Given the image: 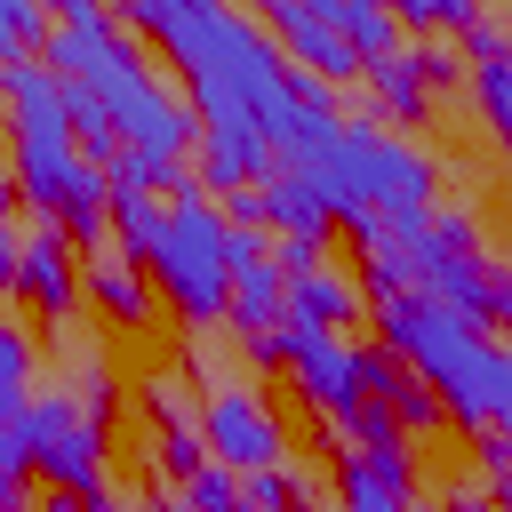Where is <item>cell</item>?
I'll list each match as a JSON object with an SVG mask.
<instances>
[{
  "mask_svg": "<svg viewBox=\"0 0 512 512\" xmlns=\"http://www.w3.org/2000/svg\"><path fill=\"white\" fill-rule=\"evenodd\" d=\"M384 344L440 392V408L456 424L512 432V352H488L472 320H456L448 304L408 288V296H384Z\"/></svg>",
  "mask_w": 512,
  "mask_h": 512,
  "instance_id": "1",
  "label": "cell"
},
{
  "mask_svg": "<svg viewBox=\"0 0 512 512\" xmlns=\"http://www.w3.org/2000/svg\"><path fill=\"white\" fill-rule=\"evenodd\" d=\"M224 208L184 176L176 184V200H168V216H160V240H152V256H144V272H152V288H160V304L184 320V328H216L224 312H232V264H224Z\"/></svg>",
  "mask_w": 512,
  "mask_h": 512,
  "instance_id": "2",
  "label": "cell"
},
{
  "mask_svg": "<svg viewBox=\"0 0 512 512\" xmlns=\"http://www.w3.org/2000/svg\"><path fill=\"white\" fill-rule=\"evenodd\" d=\"M24 432H32V472L56 496H72V504L104 496V424H88L72 392H32Z\"/></svg>",
  "mask_w": 512,
  "mask_h": 512,
  "instance_id": "3",
  "label": "cell"
},
{
  "mask_svg": "<svg viewBox=\"0 0 512 512\" xmlns=\"http://www.w3.org/2000/svg\"><path fill=\"white\" fill-rule=\"evenodd\" d=\"M200 440H208V464L224 472H280L288 464V432L272 416V400L248 384V376H216L208 400H200Z\"/></svg>",
  "mask_w": 512,
  "mask_h": 512,
  "instance_id": "4",
  "label": "cell"
},
{
  "mask_svg": "<svg viewBox=\"0 0 512 512\" xmlns=\"http://www.w3.org/2000/svg\"><path fill=\"white\" fill-rule=\"evenodd\" d=\"M280 344H288L296 392H304L328 424H352V416L368 408V352H352V344L328 336V328H296V320H280Z\"/></svg>",
  "mask_w": 512,
  "mask_h": 512,
  "instance_id": "5",
  "label": "cell"
},
{
  "mask_svg": "<svg viewBox=\"0 0 512 512\" xmlns=\"http://www.w3.org/2000/svg\"><path fill=\"white\" fill-rule=\"evenodd\" d=\"M256 24L272 32V48H288V72H312V80H328V88H344V80L368 72V64L352 56V40L336 32V0H272Z\"/></svg>",
  "mask_w": 512,
  "mask_h": 512,
  "instance_id": "6",
  "label": "cell"
},
{
  "mask_svg": "<svg viewBox=\"0 0 512 512\" xmlns=\"http://www.w3.org/2000/svg\"><path fill=\"white\" fill-rule=\"evenodd\" d=\"M272 144L264 136H248V128H200V144H192V184L200 192H256V184H272Z\"/></svg>",
  "mask_w": 512,
  "mask_h": 512,
  "instance_id": "7",
  "label": "cell"
},
{
  "mask_svg": "<svg viewBox=\"0 0 512 512\" xmlns=\"http://www.w3.org/2000/svg\"><path fill=\"white\" fill-rule=\"evenodd\" d=\"M16 296H24L32 312H48V320H72V304H80V256H72V240H64L56 224H32V232H24Z\"/></svg>",
  "mask_w": 512,
  "mask_h": 512,
  "instance_id": "8",
  "label": "cell"
},
{
  "mask_svg": "<svg viewBox=\"0 0 512 512\" xmlns=\"http://www.w3.org/2000/svg\"><path fill=\"white\" fill-rule=\"evenodd\" d=\"M80 296L112 320V328H144L152 320V272L128 256V248H96V256H80Z\"/></svg>",
  "mask_w": 512,
  "mask_h": 512,
  "instance_id": "9",
  "label": "cell"
},
{
  "mask_svg": "<svg viewBox=\"0 0 512 512\" xmlns=\"http://www.w3.org/2000/svg\"><path fill=\"white\" fill-rule=\"evenodd\" d=\"M256 224H264V232H288V240H320V248H328V232H336L328 200H320L296 168H272V184H256Z\"/></svg>",
  "mask_w": 512,
  "mask_h": 512,
  "instance_id": "10",
  "label": "cell"
},
{
  "mask_svg": "<svg viewBox=\"0 0 512 512\" xmlns=\"http://www.w3.org/2000/svg\"><path fill=\"white\" fill-rule=\"evenodd\" d=\"M360 312V288L344 280V272H328V264H312V272H288V312L280 320H296V328H344Z\"/></svg>",
  "mask_w": 512,
  "mask_h": 512,
  "instance_id": "11",
  "label": "cell"
},
{
  "mask_svg": "<svg viewBox=\"0 0 512 512\" xmlns=\"http://www.w3.org/2000/svg\"><path fill=\"white\" fill-rule=\"evenodd\" d=\"M336 32L352 40V56L376 72V64H392L400 48H408V32H400V16L392 8H368V0H336Z\"/></svg>",
  "mask_w": 512,
  "mask_h": 512,
  "instance_id": "12",
  "label": "cell"
},
{
  "mask_svg": "<svg viewBox=\"0 0 512 512\" xmlns=\"http://www.w3.org/2000/svg\"><path fill=\"white\" fill-rule=\"evenodd\" d=\"M64 120H72V144H80V160H96V168L112 176V160H120L128 144H120L112 112H104V104H96V96H88L80 80H64Z\"/></svg>",
  "mask_w": 512,
  "mask_h": 512,
  "instance_id": "13",
  "label": "cell"
},
{
  "mask_svg": "<svg viewBox=\"0 0 512 512\" xmlns=\"http://www.w3.org/2000/svg\"><path fill=\"white\" fill-rule=\"evenodd\" d=\"M472 96H480V112H488V128H496V144H504V160H512V48L472 64Z\"/></svg>",
  "mask_w": 512,
  "mask_h": 512,
  "instance_id": "14",
  "label": "cell"
},
{
  "mask_svg": "<svg viewBox=\"0 0 512 512\" xmlns=\"http://www.w3.org/2000/svg\"><path fill=\"white\" fill-rule=\"evenodd\" d=\"M32 408V336L0 320V424H16Z\"/></svg>",
  "mask_w": 512,
  "mask_h": 512,
  "instance_id": "15",
  "label": "cell"
},
{
  "mask_svg": "<svg viewBox=\"0 0 512 512\" xmlns=\"http://www.w3.org/2000/svg\"><path fill=\"white\" fill-rule=\"evenodd\" d=\"M56 16L32 0H0V64H32V48H48Z\"/></svg>",
  "mask_w": 512,
  "mask_h": 512,
  "instance_id": "16",
  "label": "cell"
},
{
  "mask_svg": "<svg viewBox=\"0 0 512 512\" xmlns=\"http://www.w3.org/2000/svg\"><path fill=\"white\" fill-rule=\"evenodd\" d=\"M176 512H240V472H224V464L192 472L184 496H176Z\"/></svg>",
  "mask_w": 512,
  "mask_h": 512,
  "instance_id": "17",
  "label": "cell"
},
{
  "mask_svg": "<svg viewBox=\"0 0 512 512\" xmlns=\"http://www.w3.org/2000/svg\"><path fill=\"white\" fill-rule=\"evenodd\" d=\"M392 16H400V32H424V24H448V32H472V24H480V8H472V0H400Z\"/></svg>",
  "mask_w": 512,
  "mask_h": 512,
  "instance_id": "18",
  "label": "cell"
},
{
  "mask_svg": "<svg viewBox=\"0 0 512 512\" xmlns=\"http://www.w3.org/2000/svg\"><path fill=\"white\" fill-rule=\"evenodd\" d=\"M296 488H304V472H288V464H280V472H248V480H240V512H288Z\"/></svg>",
  "mask_w": 512,
  "mask_h": 512,
  "instance_id": "19",
  "label": "cell"
},
{
  "mask_svg": "<svg viewBox=\"0 0 512 512\" xmlns=\"http://www.w3.org/2000/svg\"><path fill=\"white\" fill-rule=\"evenodd\" d=\"M160 464H168L176 480L208 472V440H200V424H168V432H160Z\"/></svg>",
  "mask_w": 512,
  "mask_h": 512,
  "instance_id": "20",
  "label": "cell"
},
{
  "mask_svg": "<svg viewBox=\"0 0 512 512\" xmlns=\"http://www.w3.org/2000/svg\"><path fill=\"white\" fill-rule=\"evenodd\" d=\"M144 400H152L160 432H168V424H200V416H192V400H184V376H152V384H144Z\"/></svg>",
  "mask_w": 512,
  "mask_h": 512,
  "instance_id": "21",
  "label": "cell"
},
{
  "mask_svg": "<svg viewBox=\"0 0 512 512\" xmlns=\"http://www.w3.org/2000/svg\"><path fill=\"white\" fill-rule=\"evenodd\" d=\"M0 472H32V432H24V416L0 424Z\"/></svg>",
  "mask_w": 512,
  "mask_h": 512,
  "instance_id": "22",
  "label": "cell"
},
{
  "mask_svg": "<svg viewBox=\"0 0 512 512\" xmlns=\"http://www.w3.org/2000/svg\"><path fill=\"white\" fill-rule=\"evenodd\" d=\"M0 512H40V496H32V472H0Z\"/></svg>",
  "mask_w": 512,
  "mask_h": 512,
  "instance_id": "23",
  "label": "cell"
},
{
  "mask_svg": "<svg viewBox=\"0 0 512 512\" xmlns=\"http://www.w3.org/2000/svg\"><path fill=\"white\" fill-rule=\"evenodd\" d=\"M16 272H24V232H0V296H16Z\"/></svg>",
  "mask_w": 512,
  "mask_h": 512,
  "instance_id": "24",
  "label": "cell"
},
{
  "mask_svg": "<svg viewBox=\"0 0 512 512\" xmlns=\"http://www.w3.org/2000/svg\"><path fill=\"white\" fill-rule=\"evenodd\" d=\"M488 320L512 336V272H496V288H488ZM504 352H512V344H504Z\"/></svg>",
  "mask_w": 512,
  "mask_h": 512,
  "instance_id": "25",
  "label": "cell"
},
{
  "mask_svg": "<svg viewBox=\"0 0 512 512\" xmlns=\"http://www.w3.org/2000/svg\"><path fill=\"white\" fill-rule=\"evenodd\" d=\"M16 200H24L16 192V168H0V232H16Z\"/></svg>",
  "mask_w": 512,
  "mask_h": 512,
  "instance_id": "26",
  "label": "cell"
},
{
  "mask_svg": "<svg viewBox=\"0 0 512 512\" xmlns=\"http://www.w3.org/2000/svg\"><path fill=\"white\" fill-rule=\"evenodd\" d=\"M448 512H488V504H480L472 488H456V496H448Z\"/></svg>",
  "mask_w": 512,
  "mask_h": 512,
  "instance_id": "27",
  "label": "cell"
},
{
  "mask_svg": "<svg viewBox=\"0 0 512 512\" xmlns=\"http://www.w3.org/2000/svg\"><path fill=\"white\" fill-rule=\"evenodd\" d=\"M288 512H320V496H312V488H296V504H288Z\"/></svg>",
  "mask_w": 512,
  "mask_h": 512,
  "instance_id": "28",
  "label": "cell"
},
{
  "mask_svg": "<svg viewBox=\"0 0 512 512\" xmlns=\"http://www.w3.org/2000/svg\"><path fill=\"white\" fill-rule=\"evenodd\" d=\"M0 80H8V64H0Z\"/></svg>",
  "mask_w": 512,
  "mask_h": 512,
  "instance_id": "29",
  "label": "cell"
}]
</instances>
